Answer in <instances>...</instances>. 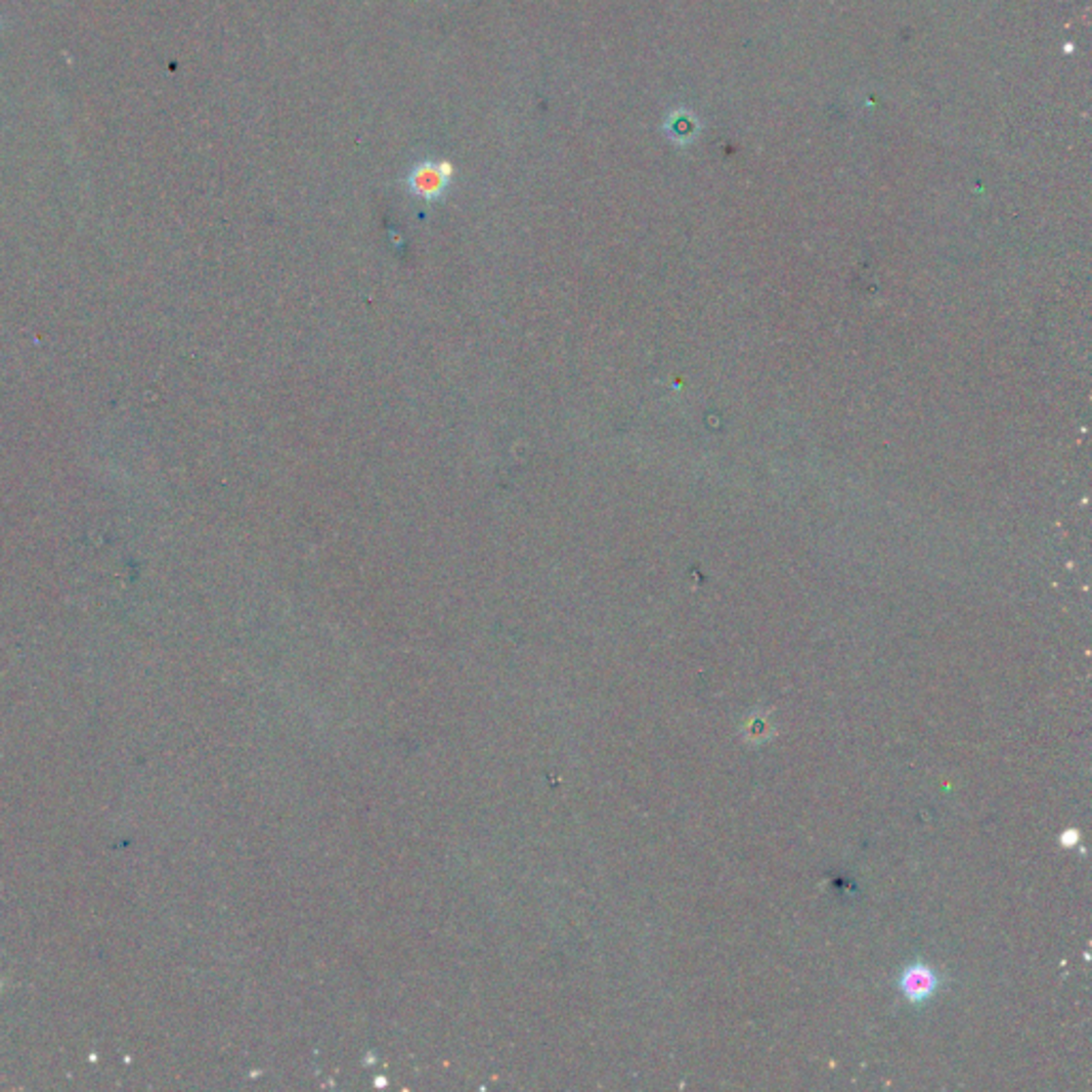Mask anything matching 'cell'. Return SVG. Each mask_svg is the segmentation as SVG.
Instances as JSON below:
<instances>
[{
  "mask_svg": "<svg viewBox=\"0 0 1092 1092\" xmlns=\"http://www.w3.org/2000/svg\"><path fill=\"white\" fill-rule=\"evenodd\" d=\"M453 164L449 160H425L416 164V167L408 175V188L410 193L425 198V201H436L444 195L446 188L453 178Z\"/></svg>",
  "mask_w": 1092,
  "mask_h": 1092,
  "instance_id": "6da1fadb",
  "label": "cell"
},
{
  "mask_svg": "<svg viewBox=\"0 0 1092 1092\" xmlns=\"http://www.w3.org/2000/svg\"><path fill=\"white\" fill-rule=\"evenodd\" d=\"M898 988L909 1003H915V1005L926 1003L937 994L939 978L929 965H924V962H913L911 967H907L905 971L900 973Z\"/></svg>",
  "mask_w": 1092,
  "mask_h": 1092,
  "instance_id": "7a4b0ae2",
  "label": "cell"
},
{
  "mask_svg": "<svg viewBox=\"0 0 1092 1092\" xmlns=\"http://www.w3.org/2000/svg\"><path fill=\"white\" fill-rule=\"evenodd\" d=\"M1059 841H1061V845H1065V848H1073V845L1079 841L1077 830H1065L1063 835L1059 837Z\"/></svg>",
  "mask_w": 1092,
  "mask_h": 1092,
  "instance_id": "3957f363",
  "label": "cell"
}]
</instances>
